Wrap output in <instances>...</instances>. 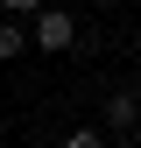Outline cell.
Listing matches in <instances>:
<instances>
[{
	"label": "cell",
	"instance_id": "cell-1",
	"mask_svg": "<svg viewBox=\"0 0 141 148\" xmlns=\"http://www.w3.org/2000/svg\"><path fill=\"white\" fill-rule=\"evenodd\" d=\"M78 42V14L70 7H42L28 21V49H49V57H64V49Z\"/></svg>",
	"mask_w": 141,
	"mask_h": 148
},
{
	"label": "cell",
	"instance_id": "cell-2",
	"mask_svg": "<svg viewBox=\"0 0 141 148\" xmlns=\"http://www.w3.org/2000/svg\"><path fill=\"white\" fill-rule=\"evenodd\" d=\"M134 127H141V92L127 85V92H106V127L99 134H127L134 141Z\"/></svg>",
	"mask_w": 141,
	"mask_h": 148
},
{
	"label": "cell",
	"instance_id": "cell-3",
	"mask_svg": "<svg viewBox=\"0 0 141 148\" xmlns=\"http://www.w3.org/2000/svg\"><path fill=\"white\" fill-rule=\"evenodd\" d=\"M21 49H28V28L21 21H0V64H14Z\"/></svg>",
	"mask_w": 141,
	"mask_h": 148
},
{
	"label": "cell",
	"instance_id": "cell-4",
	"mask_svg": "<svg viewBox=\"0 0 141 148\" xmlns=\"http://www.w3.org/2000/svg\"><path fill=\"white\" fill-rule=\"evenodd\" d=\"M42 7H49V0H0V14H7V21H21V28H28Z\"/></svg>",
	"mask_w": 141,
	"mask_h": 148
},
{
	"label": "cell",
	"instance_id": "cell-5",
	"mask_svg": "<svg viewBox=\"0 0 141 148\" xmlns=\"http://www.w3.org/2000/svg\"><path fill=\"white\" fill-rule=\"evenodd\" d=\"M64 148H106V134H99V127H70Z\"/></svg>",
	"mask_w": 141,
	"mask_h": 148
},
{
	"label": "cell",
	"instance_id": "cell-6",
	"mask_svg": "<svg viewBox=\"0 0 141 148\" xmlns=\"http://www.w3.org/2000/svg\"><path fill=\"white\" fill-rule=\"evenodd\" d=\"M134 57H141V28H134Z\"/></svg>",
	"mask_w": 141,
	"mask_h": 148
},
{
	"label": "cell",
	"instance_id": "cell-7",
	"mask_svg": "<svg viewBox=\"0 0 141 148\" xmlns=\"http://www.w3.org/2000/svg\"><path fill=\"white\" fill-rule=\"evenodd\" d=\"M113 148H141V141H113Z\"/></svg>",
	"mask_w": 141,
	"mask_h": 148
}]
</instances>
